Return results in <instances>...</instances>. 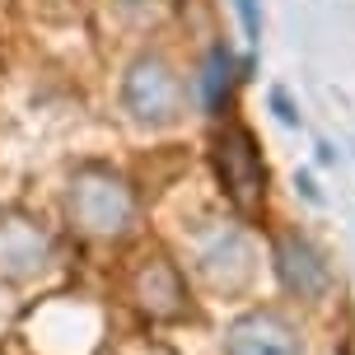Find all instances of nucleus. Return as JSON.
Listing matches in <instances>:
<instances>
[{"instance_id": "nucleus-8", "label": "nucleus", "mask_w": 355, "mask_h": 355, "mask_svg": "<svg viewBox=\"0 0 355 355\" xmlns=\"http://www.w3.org/2000/svg\"><path fill=\"white\" fill-rule=\"evenodd\" d=\"M201 276L215 285V290H239V285L252 276V248L243 234H215L211 243L196 257Z\"/></svg>"}, {"instance_id": "nucleus-2", "label": "nucleus", "mask_w": 355, "mask_h": 355, "mask_svg": "<svg viewBox=\"0 0 355 355\" xmlns=\"http://www.w3.org/2000/svg\"><path fill=\"white\" fill-rule=\"evenodd\" d=\"M122 107L141 126H168L182 112V80L164 56H136L122 80Z\"/></svg>"}, {"instance_id": "nucleus-6", "label": "nucleus", "mask_w": 355, "mask_h": 355, "mask_svg": "<svg viewBox=\"0 0 355 355\" xmlns=\"http://www.w3.org/2000/svg\"><path fill=\"white\" fill-rule=\"evenodd\" d=\"M276 276H281V285L290 290V295H300V300H322L327 295V285H332V271H327V262H322V252L304 239V234L285 230L281 239H276Z\"/></svg>"}, {"instance_id": "nucleus-1", "label": "nucleus", "mask_w": 355, "mask_h": 355, "mask_svg": "<svg viewBox=\"0 0 355 355\" xmlns=\"http://www.w3.org/2000/svg\"><path fill=\"white\" fill-rule=\"evenodd\" d=\"M66 215L85 239H126L136 230V187L103 164H89L66 187Z\"/></svg>"}, {"instance_id": "nucleus-5", "label": "nucleus", "mask_w": 355, "mask_h": 355, "mask_svg": "<svg viewBox=\"0 0 355 355\" xmlns=\"http://www.w3.org/2000/svg\"><path fill=\"white\" fill-rule=\"evenodd\" d=\"M225 355H304V341L281 313L252 309L225 327Z\"/></svg>"}, {"instance_id": "nucleus-4", "label": "nucleus", "mask_w": 355, "mask_h": 355, "mask_svg": "<svg viewBox=\"0 0 355 355\" xmlns=\"http://www.w3.org/2000/svg\"><path fill=\"white\" fill-rule=\"evenodd\" d=\"M52 266V234L33 215H0V281L24 285Z\"/></svg>"}, {"instance_id": "nucleus-7", "label": "nucleus", "mask_w": 355, "mask_h": 355, "mask_svg": "<svg viewBox=\"0 0 355 355\" xmlns=\"http://www.w3.org/2000/svg\"><path fill=\"white\" fill-rule=\"evenodd\" d=\"M131 300L145 318L155 322H173L187 313V285L178 276V266L168 257H150V262L131 276Z\"/></svg>"}, {"instance_id": "nucleus-3", "label": "nucleus", "mask_w": 355, "mask_h": 355, "mask_svg": "<svg viewBox=\"0 0 355 355\" xmlns=\"http://www.w3.org/2000/svg\"><path fill=\"white\" fill-rule=\"evenodd\" d=\"M215 173H220V187L234 201L239 215H257L262 211V196H266V168L262 155L243 126H225L215 136Z\"/></svg>"}]
</instances>
